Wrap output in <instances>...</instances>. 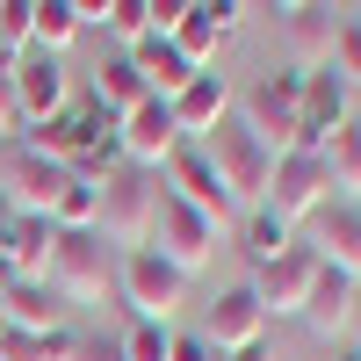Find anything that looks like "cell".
I'll use <instances>...</instances> for the list:
<instances>
[{
    "mask_svg": "<svg viewBox=\"0 0 361 361\" xmlns=\"http://www.w3.org/2000/svg\"><path fill=\"white\" fill-rule=\"evenodd\" d=\"M282 15H289V44H296V58H304V73H311V66H333L340 15L325 8V0H296V8H282Z\"/></svg>",
    "mask_w": 361,
    "mask_h": 361,
    "instance_id": "cell-22",
    "label": "cell"
},
{
    "mask_svg": "<svg viewBox=\"0 0 361 361\" xmlns=\"http://www.w3.org/2000/svg\"><path fill=\"white\" fill-rule=\"evenodd\" d=\"M347 347L361 354V296H354V318H347Z\"/></svg>",
    "mask_w": 361,
    "mask_h": 361,
    "instance_id": "cell-37",
    "label": "cell"
},
{
    "mask_svg": "<svg viewBox=\"0 0 361 361\" xmlns=\"http://www.w3.org/2000/svg\"><path fill=\"white\" fill-rule=\"evenodd\" d=\"M15 102H22V130H29V123H51V116L73 102L66 58H51V51H22V58H15Z\"/></svg>",
    "mask_w": 361,
    "mask_h": 361,
    "instance_id": "cell-12",
    "label": "cell"
},
{
    "mask_svg": "<svg viewBox=\"0 0 361 361\" xmlns=\"http://www.w3.org/2000/svg\"><path fill=\"white\" fill-rule=\"evenodd\" d=\"M123 347V361H166V347H173V325H152V318H130V333L116 340Z\"/></svg>",
    "mask_w": 361,
    "mask_h": 361,
    "instance_id": "cell-31",
    "label": "cell"
},
{
    "mask_svg": "<svg viewBox=\"0 0 361 361\" xmlns=\"http://www.w3.org/2000/svg\"><path fill=\"white\" fill-rule=\"evenodd\" d=\"M333 361H361V354H354V347H340V354H333Z\"/></svg>",
    "mask_w": 361,
    "mask_h": 361,
    "instance_id": "cell-39",
    "label": "cell"
},
{
    "mask_svg": "<svg viewBox=\"0 0 361 361\" xmlns=\"http://www.w3.org/2000/svg\"><path fill=\"white\" fill-rule=\"evenodd\" d=\"M333 73H340L347 87H361V22H354V15H340V37H333Z\"/></svg>",
    "mask_w": 361,
    "mask_h": 361,
    "instance_id": "cell-32",
    "label": "cell"
},
{
    "mask_svg": "<svg viewBox=\"0 0 361 361\" xmlns=\"http://www.w3.org/2000/svg\"><path fill=\"white\" fill-rule=\"evenodd\" d=\"M0 311H8L15 333H58V325H66V296L37 275V282H8L0 289Z\"/></svg>",
    "mask_w": 361,
    "mask_h": 361,
    "instance_id": "cell-20",
    "label": "cell"
},
{
    "mask_svg": "<svg viewBox=\"0 0 361 361\" xmlns=\"http://www.w3.org/2000/svg\"><path fill=\"white\" fill-rule=\"evenodd\" d=\"M0 333H8V311H0Z\"/></svg>",
    "mask_w": 361,
    "mask_h": 361,
    "instance_id": "cell-40",
    "label": "cell"
},
{
    "mask_svg": "<svg viewBox=\"0 0 361 361\" xmlns=\"http://www.w3.org/2000/svg\"><path fill=\"white\" fill-rule=\"evenodd\" d=\"M159 195H173V202H188L195 217H209V224H231L238 217V202L224 195V180H217V166H209V152L202 145H180V152L159 166Z\"/></svg>",
    "mask_w": 361,
    "mask_h": 361,
    "instance_id": "cell-6",
    "label": "cell"
},
{
    "mask_svg": "<svg viewBox=\"0 0 361 361\" xmlns=\"http://www.w3.org/2000/svg\"><path fill=\"white\" fill-rule=\"evenodd\" d=\"M354 296H361V282L318 260V275H311V296H304V311H296V318H304L318 340H333V333H347V318H354Z\"/></svg>",
    "mask_w": 361,
    "mask_h": 361,
    "instance_id": "cell-19",
    "label": "cell"
},
{
    "mask_svg": "<svg viewBox=\"0 0 361 361\" xmlns=\"http://www.w3.org/2000/svg\"><path fill=\"white\" fill-rule=\"evenodd\" d=\"M0 137L22 145V102H15V58L0 51Z\"/></svg>",
    "mask_w": 361,
    "mask_h": 361,
    "instance_id": "cell-33",
    "label": "cell"
},
{
    "mask_svg": "<svg viewBox=\"0 0 361 361\" xmlns=\"http://www.w3.org/2000/svg\"><path fill=\"white\" fill-rule=\"evenodd\" d=\"M202 340L217 347V354H238V347H260V340H267V304L253 296V282H231L217 304H209Z\"/></svg>",
    "mask_w": 361,
    "mask_h": 361,
    "instance_id": "cell-11",
    "label": "cell"
},
{
    "mask_svg": "<svg viewBox=\"0 0 361 361\" xmlns=\"http://www.w3.org/2000/svg\"><path fill=\"white\" fill-rule=\"evenodd\" d=\"M37 44V0H0V51L22 58Z\"/></svg>",
    "mask_w": 361,
    "mask_h": 361,
    "instance_id": "cell-30",
    "label": "cell"
},
{
    "mask_svg": "<svg viewBox=\"0 0 361 361\" xmlns=\"http://www.w3.org/2000/svg\"><path fill=\"white\" fill-rule=\"evenodd\" d=\"M260 8H246V0H188L173 22V51L188 58L195 73H209V58H217V44L231 37V29H246Z\"/></svg>",
    "mask_w": 361,
    "mask_h": 361,
    "instance_id": "cell-9",
    "label": "cell"
},
{
    "mask_svg": "<svg viewBox=\"0 0 361 361\" xmlns=\"http://www.w3.org/2000/svg\"><path fill=\"white\" fill-rule=\"evenodd\" d=\"M217 238H224V231L209 224V217H195L188 202L159 195V209H152V231H145V246H152L159 260H173L180 275H195V267H202L209 253H217Z\"/></svg>",
    "mask_w": 361,
    "mask_h": 361,
    "instance_id": "cell-7",
    "label": "cell"
},
{
    "mask_svg": "<svg viewBox=\"0 0 361 361\" xmlns=\"http://www.w3.org/2000/svg\"><path fill=\"white\" fill-rule=\"evenodd\" d=\"M224 361H282V354H275V340H260V347H238V354H224Z\"/></svg>",
    "mask_w": 361,
    "mask_h": 361,
    "instance_id": "cell-36",
    "label": "cell"
},
{
    "mask_svg": "<svg viewBox=\"0 0 361 361\" xmlns=\"http://www.w3.org/2000/svg\"><path fill=\"white\" fill-rule=\"evenodd\" d=\"M166 361H224V354L209 347L202 333H173V347H166Z\"/></svg>",
    "mask_w": 361,
    "mask_h": 361,
    "instance_id": "cell-34",
    "label": "cell"
},
{
    "mask_svg": "<svg viewBox=\"0 0 361 361\" xmlns=\"http://www.w3.org/2000/svg\"><path fill=\"white\" fill-rule=\"evenodd\" d=\"M94 217H102V188L73 173V180H66V195L51 202V224H58V231H94Z\"/></svg>",
    "mask_w": 361,
    "mask_h": 361,
    "instance_id": "cell-29",
    "label": "cell"
},
{
    "mask_svg": "<svg viewBox=\"0 0 361 361\" xmlns=\"http://www.w3.org/2000/svg\"><path fill=\"white\" fill-rule=\"evenodd\" d=\"M80 0H37V44L29 51H51V58H66V44L80 37Z\"/></svg>",
    "mask_w": 361,
    "mask_h": 361,
    "instance_id": "cell-27",
    "label": "cell"
},
{
    "mask_svg": "<svg viewBox=\"0 0 361 361\" xmlns=\"http://www.w3.org/2000/svg\"><path fill=\"white\" fill-rule=\"evenodd\" d=\"M202 152H209V166H217V180H224V195L238 202V209H260L267 202V180H275V152H267V145L238 123H217L202 137Z\"/></svg>",
    "mask_w": 361,
    "mask_h": 361,
    "instance_id": "cell-4",
    "label": "cell"
},
{
    "mask_svg": "<svg viewBox=\"0 0 361 361\" xmlns=\"http://www.w3.org/2000/svg\"><path fill=\"white\" fill-rule=\"evenodd\" d=\"M311 275H318V253L296 238L289 253H275L267 267H253V296L267 304V318H296V311H304V296H311Z\"/></svg>",
    "mask_w": 361,
    "mask_h": 361,
    "instance_id": "cell-13",
    "label": "cell"
},
{
    "mask_svg": "<svg viewBox=\"0 0 361 361\" xmlns=\"http://www.w3.org/2000/svg\"><path fill=\"white\" fill-rule=\"evenodd\" d=\"M238 123H246L267 152H304V66L260 73L246 94H238Z\"/></svg>",
    "mask_w": 361,
    "mask_h": 361,
    "instance_id": "cell-1",
    "label": "cell"
},
{
    "mask_svg": "<svg viewBox=\"0 0 361 361\" xmlns=\"http://www.w3.org/2000/svg\"><path fill=\"white\" fill-rule=\"evenodd\" d=\"M289 246H296V224H282L267 202L238 217V253H246L253 267H267V260H275V253H289Z\"/></svg>",
    "mask_w": 361,
    "mask_h": 361,
    "instance_id": "cell-24",
    "label": "cell"
},
{
    "mask_svg": "<svg viewBox=\"0 0 361 361\" xmlns=\"http://www.w3.org/2000/svg\"><path fill=\"white\" fill-rule=\"evenodd\" d=\"M340 123H354V87L333 66H311L304 73V152H325V137Z\"/></svg>",
    "mask_w": 361,
    "mask_h": 361,
    "instance_id": "cell-16",
    "label": "cell"
},
{
    "mask_svg": "<svg viewBox=\"0 0 361 361\" xmlns=\"http://www.w3.org/2000/svg\"><path fill=\"white\" fill-rule=\"evenodd\" d=\"M87 102H94L102 116H130L137 102H152V87H145V73L130 66V51H116L94 66V80H87Z\"/></svg>",
    "mask_w": 361,
    "mask_h": 361,
    "instance_id": "cell-21",
    "label": "cell"
},
{
    "mask_svg": "<svg viewBox=\"0 0 361 361\" xmlns=\"http://www.w3.org/2000/svg\"><path fill=\"white\" fill-rule=\"evenodd\" d=\"M80 22H102L109 37H123V44L152 37V15H145V0H80Z\"/></svg>",
    "mask_w": 361,
    "mask_h": 361,
    "instance_id": "cell-26",
    "label": "cell"
},
{
    "mask_svg": "<svg viewBox=\"0 0 361 361\" xmlns=\"http://www.w3.org/2000/svg\"><path fill=\"white\" fill-rule=\"evenodd\" d=\"M304 231H311L304 246H311L325 267H340V275H354V282H361V202L333 195V202H325V209H318V217H311Z\"/></svg>",
    "mask_w": 361,
    "mask_h": 361,
    "instance_id": "cell-14",
    "label": "cell"
},
{
    "mask_svg": "<svg viewBox=\"0 0 361 361\" xmlns=\"http://www.w3.org/2000/svg\"><path fill=\"white\" fill-rule=\"evenodd\" d=\"M66 180H73V166H58V159H37V152H22L15 145V159H8V202L22 209V217H51V202L66 195Z\"/></svg>",
    "mask_w": 361,
    "mask_h": 361,
    "instance_id": "cell-17",
    "label": "cell"
},
{
    "mask_svg": "<svg viewBox=\"0 0 361 361\" xmlns=\"http://www.w3.org/2000/svg\"><path fill=\"white\" fill-rule=\"evenodd\" d=\"M44 282L73 304H109L116 296V253L102 246V231H58L51 238V260H44Z\"/></svg>",
    "mask_w": 361,
    "mask_h": 361,
    "instance_id": "cell-2",
    "label": "cell"
},
{
    "mask_svg": "<svg viewBox=\"0 0 361 361\" xmlns=\"http://www.w3.org/2000/svg\"><path fill=\"white\" fill-rule=\"evenodd\" d=\"M51 238H58L51 217H15V224H0V289H8V282H37L44 260H51Z\"/></svg>",
    "mask_w": 361,
    "mask_h": 361,
    "instance_id": "cell-18",
    "label": "cell"
},
{
    "mask_svg": "<svg viewBox=\"0 0 361 361\" xmlns=\"http://www.w3.org/2000/svg\"><path fill=\"white\" fill-rule=\"evenodd\" d=\"M333 202V173H325L318 152H282L275 159V180H267V209L282 224H311L318 209Z\"/></svg>",
    "mask_w": 361,
    "mask_h": 361,
    "instance_id": "cell-8",
    "label": "cell"
},
{
    "mask_svg": "<svg viewBox=\"0 0 361 361\" xmlns=\"http://www.w3.org/2000/svg\"><path fill=\"white\" fill-rule=\"evenodd\" d=\"M347 15H354V22H361V8H347Z\"/></svg>",
    "mask_w": 361,
    "mask_h": 361,
    "instance_id": "cell-41",
    "label": "cell"
},
{
    "mask_svg": "<svg viewBox=\"0 0 361 361\" xmlns=\"http://www.w3.org/2000/svg\"><path fill=\"white\" fill-rule=\"evenodd\" d=\"M116 296L130 304V318L166 325L180 311V296H188V275H180L173 260H159L152 246H137V253H116Z\"/></svg>",
    "mask_w": 361,
    "mask_h": 361,
    "instance_id": "cell-5",
    "label": "cell"
},
{
    "mask_svg": "<svg viewBox=\"0 0 361 361\" xmlns=\"http://www.w3.org/2000/svg\"><path fill=\"white\" fill-rule=\"evenodd\" d=\"M15 217H22V209L8 202V188H0V224H15Z\"/></svg>",
    "mask_w": 361,
    "mask_h": 361,
    "instance_id": "cell-38",
    "label": "cell"
},
{
    "mask_svg": "<svg viewBox=\"0 0 361 361\" xmlns=\"http://www.w3.org/2000/svg\"><path fill=\"white\" fill-rule=\"evenodd\" d=\"M73 325H58V333H15V325H8V333H0V361H66L73 354Z\"/></svg>",
    "mask_w": 361,
    "mask_h": 361,
    "instance_id": "cell-28",
    "label": "cell"
},
{
    "mask_svg": "<svg viewBox=\"0 0 361 361\" xmlns=\"http://www.w3.org/2000/svg\"><path fill=\"white\" fill-rule=\"evenodd\" d=\"M130 66L145 73V87H152L159 102H173L180 87L195 80V66H188V58L173 51V37H137V44H130Z\"/></svg>",
    "mask_w": 361,
    "mask_h": 361,
    "instance_id": "cell-23",
    "label": "cell"
},
{
    "mask_svg": "<svg viewBox=\"0 0 361 361\" xmlns=\"http://www.w3.org/2000/svg\"><path fill=\"white\" fill-rule=\"evenodd\" d=\"M116 145H123V159H130V166L159 173V166H166V159L180 152V145H188V137L173 130V109L152 94V102H137L130 116H116Z\"/></svg>",
    "mask_w": 361,
    "mask_h": 361,
    "instance_id": "cell-10",
    "label": "cell"
},
{
    "mask_svg": "<svg viewBox=\"0 0 361 361\" xmlns=\"http://www.w3.org/2000/svg\"><path fill=\"white\" fill-rule=\"evenodd\" d=\"M318 159H325V173H333V195L361 202V116L325 137V152H318Z\"/></svg>",
    "mask_w": 361,
    "mask_h": 361,
    "instance_id": "cell-25",
    "label": "cell"
},
{
    "mask_svg": "<svg viewBox=\"0 0 361 361\" xmlns=\"http://www.w3.org/2000/svg\"><path fill=\"white\" fill-rule=\"evenodd\" d=\"M66 361H123V347H116V340H73Z\"/></svg>",
    "mask_w": 361,
    "mask_h": 361,
    "instance_id": "cell-35",
    "label": "cell"
},
{
    "mask_svg": "<svg viewBox=\"0 0 361 361\" xmlns=\"http://www.w3.org/2000/svg\"><path fill=\"white\" fill-rule=\"evenodd\" d=\"M231 102H238V94H231V80H224L217 66H209V73H195L188 87H180V94H173L166 109H173V130L188 137V145H202L217 123H231Z\"/></svg>",
    "mask_w": 361,
    "mask_h": 361,
    "instance_id": "cell-15",
    "label": "cell"
},
{
    "mask_svg": "<svg viewBox=\"0 0 361 361\" xmlns=\"http://www.w3.org/2000/svg\"><path fill=\"white\" fill-rule=\"evenodd\" d=\"M152 209H159V173H145V166L123 159V166L102 180V217H94L102 246L109 253H137L145 231H152Z\"/></svg>",
    "mask_w": 361,
    "mask_h": 361,
    "instance_id": "cell-3",
    "label": "cell"
}]
</instances>
